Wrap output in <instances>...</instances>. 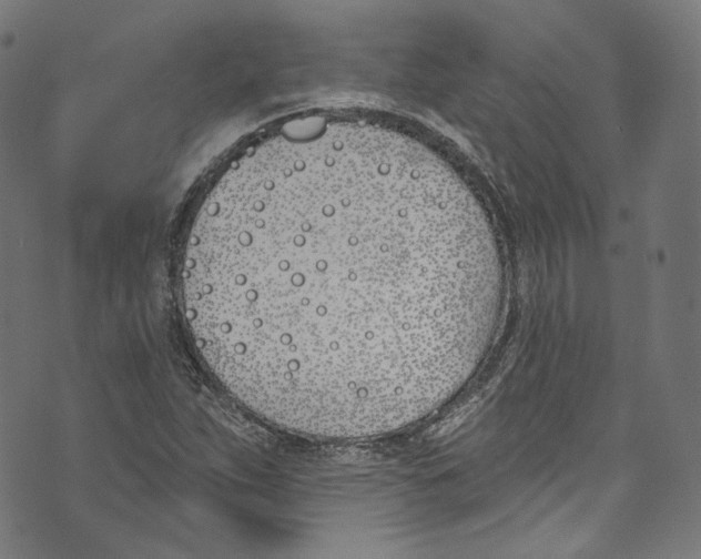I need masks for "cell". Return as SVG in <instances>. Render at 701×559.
<instances>
[{
    "label": "cell",
    "mask_w": 701,
    "mask_h": 559,
    "mask_svg": "<svg viewBox=\"0 0 701 559\" xmlns=\"http://www.w3.org/2000/svg\"><path fill=\"white\" fill-rule=\"evenodd\" d=\"M502 271L486 220L421 142L284 128L234 162L193 224L185 315L219 380L267 420L359 438L417 421L490 338Z\"/></svg>",
    "instance_id": "cell-1"
}]
</instances>
